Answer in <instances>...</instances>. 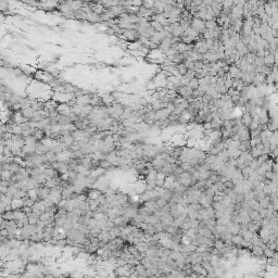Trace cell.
<instances>
[{
  "label": "cell",
  "mask_w": 278,
  "mask_h": 278,
  "mask_svg": "<svg viewBox=\"0 0 278 278\" xmlns=\"http://www.w3.org/2000/svg\"><path fill=\"white\" fill-rule=\"evenodd\" d=\"M190 27H192L196 32L198 33H202L204 29H205V26H204V21L199 19V17H192L190 23Z\"/></svg>",
  "instance_id": "6da1fadb"
},
{
  "label": "cell",
  "mask_w": 278,
  "mask_h": 278,
  "mask_svg": "<svg viewBox=\"0 0 278 278\" xmlns=\"http://www.w3.org/2000/svg\"><path fill=\"white\" fill-rule=\"evenodd\" d=\"M228 74H229V76L231 77V78H234V79H239V78H241V76H242V72L240 71L239 69L235 65V64H231V65L229 66Z\"/></svg>",
  "instance_id": "7a4b0ae2"
},
{
  "label": "cell",
  "mask_w": 278,
  "mask_h": 278,
  "mask_svg": "<svg viewBox=\"0 0 278 278\" xmlns=\"http://www.w3.org/2000/svg\"><path fill=\"white\" fill-rule=\"evenodd\" d=\"M171 114V112H169V110L166 109V108H161V109H159L155 111V119L158 120H165V119H167L169 117V115Z\"/></svg>",
  "instance_id": "3957f363"
},
{
  "label": "cell",
  "mask_w": 278,
  "mask_h": 278,
  "mask_svg": "<svg viewBox=\"0 0 278 278\" xmlns=\"http://www.w3.org/2000/svg\"><path fill=\"white\" fill-rule=\"evenodd\" d=\"M264 59V64L268 66H273L274 63H276V55H274L272 52H268L267 55L263 57Z\"/></svg>",
  "instance_id": "277c9868"
},
{
  "label": "cell",
  "mask_w": 278,
  "mask_h": 278,
  "mask_svg": "<svg viewBox=\"0 0 278 278\" xmlns=\"http://www.w3.org/2000/svg\"><path fill=\"white\" fill-rule=\"evenodd\" d=\"M240 119H241V123H242V125L249 128L251 122H252V117H251L250 113H249V112H245V113H242V115H241V117H240Z\"/></svg>",
  "instance_id": "5b68a950"
},
{
  "label": "cell",
  "mask_w": 278,
  "mask_h": 278,
  "mask_svg": "<svg viewBox=\"0 0 278 278\" xmlns=\"http://www.w3.org/2000/svg\"><path fill=\"white\" fill-rule=\"evenodd\" d=\"M204 26H205V28H207V29H209V31H213L214 28L217 26V24H216L215 19H213V20L204 21Z\"/></svg>",
  "instance_id": "8992f818"
},
{
  "label": "cell",
  "mask_w": 278,
  "mask_h": 278,
  "mask_svg": "<svg viewBox=\"0 0 278 278\" xmlns=\"http://www.w3.org/2000/svg\"><path fill=\"white\" fill-rule=\"evenodd\" d=\"M150 26H151L155 32H162V31L164 29L163 25H162L160 22H157V21H151V22H150Z\"/></svg>",
  "instance_id": "52a82bcc"
},
{
  "label": "cell",
  "mask_w": 278,
  "mask_h": 278,
  "mask_svg": "<svg viewBox=\"0 0 278 278\" xmlns=\"http://www.w3.org/2000/svg\"><path fill=\"white\" fill-rule=\"evenodd\" d=\"M183 64L186 66L187 70H193L195 71V61L190 60V59H186V60H184Z\"/></svg>",
  "instance_id": "ba28073f"
},
{
  "label": "cell",
  "mask_w": 278,
  "mask_h": 278,
  "mask_svg": "<svg viewBox=\"0 0 278 278\" xmlns=\"http://www.w3.org/2000/svg\"><path fill=\"white\" fill-rule=\"evenodd\" d=\"M241 236H242V238H243V240H245V241L250 242L251 238H252V236H253V233H252V231H250L249 229H247V230H245V231L241 234Z\"/></svg>",
  "instance_id": "9c48e42d"
},
{
  "label": "cell",
  "mask_w": 278,
  "mask_h": 278,
  "mask_svg": "<svg viewBox=\"0 0 278 278\" xmlns=\"http://www.w3.org/2000/svg\"><path fill=\"white\" fill-rule=\"evenodd\" d=\"M183 34H184V29H183V27L180 26V24H179V25H178V26H177V27L173 31L172 35H173L174 37H181V36H183Z\"/></svg>",
  "instance_id": "30bf717a"
},
{
  "label": "cell",
  "mask_w": 278,
  "mask_h": 278,
  "mask_svg": "<svg viewBox=\"0 0 278 278\" xmlns=\"http://www.w3.org/2000/svg\"><path fill=\"white\" fill-rule=\"evenodd\" d=\"M188 85H189L192 89H197V88L199 87V78H197V77L191 78L190 81L188 82Z\"/></svg>",
  "instance_id": "8fae6325"
},
{
  "label": "cell",
  "mask_w": 278,
  "mask_h": 278,
  "mask_svg": "<svg viewBox=\"0 0 278 278\" xmlns=\"http://www.w3.org/2000/svg\"><path fill=\"white\" fill-rule=\"evenodd\" d=\"M201 265L205 269H207V272H211V271H214L213 269V266L211 265V263H210V260H202L201 262Z\"/></svg>",
  "instance_id": "7c38bea8"
},
{
  "label": "cell",
  "mask_w": 278,
  "mask_h": 278,
  "mask_svg": "<svg viewBox=\"0 0 278 278\" xmlns=\"http://www.w3.org/2000/svg\"><path fill=\"white\" fill-rule=\"evenodd\" d=\"M275 252H276V251H274L273 249H271L269 247H266V248L263 249V254L266 256L267 259H268V257H272Z\"/></svg>",
  "instance_id": "4fadbf2b"
},
{
  "label": "cell",
  "mask_w": 278,
  "mask_h": 278,
  "mask_svg": "<svg viewBox=\"0 0 278 278\" xmlns=\"http://www.w3.org/2000/svg\"><path fill=\"white\" fill-rule=\"evenodd\" d=\"M210 174H211V171H202V172H199V179L200 180L207 179Z\"/></svg>",
  "instance_id": "5bb4252c"
},
{
  "label": "cell",
  "mask_w": 278,
  "mask_h": 278,
  "mask_svg": "<svg viewBox=\"0 0 278 278\" xmlns=\"http://www.w3.org/2000/svg\"><path fill=\"white\" fill-rule=\"evenodd\" d=\"M142 7H145L147 9H151L154 7V0H142Z\"/></svg>",
  "instance_id": "9a60e30c"
},
{
  "label": "cell",
  "mask_w": 278,
  "mask_h": 278,
  "mask_svg": "<svg viewBox=\"0 0 278 278\" xmlns=\"http://www.w3.org/2000/svg\"><path fill=\"white\" fill-rule=\"evenodd\" d=\"M213 247H214V248H216L217 250H219V249H222L223 247H225V243H224L223 240L219 238V239L214 240V245H213Z\"/></svg>",
  "instance_id": "2e32d148"
},
{
  "label": "cell",
  "mask_w": 278,
  "mask_h": 278,
  "mask_svg": "<svg viewBox=\"0 0 278 278\" xmlns=\"http://www.w3.org/2000/svg\"><path fill=\"white\" fill-rule=\"evenodd\" d=\"M215 88H216V91H217L219 95L226 93H227V89H228V88L225 87V85H215Z\"/></svg>",
  "instance_id": "e0dca14e"
},
{
  "label": "cell",
  "mask_w": 278,
  "mask_h": 278,
  "mask_svg": "<svg viewBox=\"0 0 278 278\" xmlns=\"http://www.w3.org/2000/svg\"><path fill=\"white\" fill-rule=\"evenodd\" d=\"M253 64L255 66L264 65V59H263V57H256L255 59H254V61H253Z\"/></svg>",
  "instance_id": "ac0fdd59"
},
{
  "label": "cell",
  "mask_w": 278,
  "mask_h": 278,
  "mask_svg": "<svg viewBox=\"0 0 278 278\" xmlns=\"http://www.w3.org/2000/svg\"><path fill=\"white\" fill-rule=\"evenodd\" d=\"M129 5L133 7H138L140 8L142 6V0H129Z\"/></svg>",
  "instance_id": "d6986e66"
},
{
  "label": "cell",
  "mask_w": 278,
  "mask_h": 278,
  "mask_svg": "<svg viewBox=\"0 0 278 278\" xmlns=\"http://www.w3.org/2000/svg\"><path fill=\"white\" fill-rule=\"evenodd\" d=\"M276 174H277V173H273L272 171H266V172H265V174H264V176H265V178H266V179L272 180L273 178H274V176H275Z\"/></svg>",
  "instance_id": "ffe728a7"
},
{
  "label": "cell",
  "mask_w": 278,
  "mask_h": 278,
  "mask_svg": "<svg viewBox=\"0 0 278 278\" xmlns=\"http://www.w3.org/2000/svg\"><path fill=\"white\" fill-rule=\"evenodd\" d=\"M226 75V72L224 71L222 67H219L217 70V77H224Z\"/></svg>",
  "instance_id": "44dd1931"
},
{
  "label": "cell",
  "mask_w": 278,
  "mask_h": 278,
  "mask_svg": "<svg viewBox=\"0 0 278 278\" xmlns=\"http://www.w3.org/2000/svg\"><path fill=\"white\" fill-rule=\"evenodd\" d=\"M205 12H207L209 15H211V17H214V12H213V9L211 8V6H207V9H205Z\"/></svg>",
  "instance_id": "7402d4cb"
},
{
  "label": "cell",
  "mask_w": 278,
  "mask_h": 278,
  "mask_svg": "<svg viewBox=\"0 0 278 278\" xmlns=\"http://www.w3.org/2000/svg\"><path fill=\"white\" fill-rule=\"evenodd\" d=\"M207 75H209V76H213V77L217 76V71H215V70H209V71H207Z\"/></svg>",
  "instance_id": "603a6c76"
},
{
  "label": "cell",
  "mask_w": 278,
  "mask_h": 278,
  "mask_svg": "<svg viewBox=\"0 0 278 278\" xmlns=\"http://www.w3.org/2000/svg\"><path fill=\"white\" fill-rule=\"evenodd\" d=\"M272 171L273 173H277V162H273L272 164Z\"/></svg>",
  "instance_id": "cb8c5ba5"
},
{
  "label": "cell",
  "mask_w": 278,
  "mask_h": 278,
  "mask_svg": "<svg viewBox=\"0 0 278 278\" xmlns=\"http://www.w3.org/2000/svg\"><path fill=\"white\" fill-rule=\"evenodd\" d=\"M213 0H202V3L204 5V6H211V3H212Z\"/></svg>",
  "instance_id": "d4e9b609"
},
{
  "label": "cell",
  "mask_w": 278,
  "mask_h": 278,
  "mask_svg": "<svg viewBox=\"0 0 278 278\" xmlns=\"http://www.w3.org/2000/svg\"><path fill=\"white\" fill-rule=\"evenodd\" d=\"M131 82H133V83L137 82V77L136 76H133V77H131Z\"/></svg>",
  "instance_id": "484cf974"
},
{
  "label": "cell",
  "mask_w": 278,
  "mask_h": 278,
  "mask_svg": "<svg viewBox=\"0 0 278 278\" xmlns=\"http://www.w3.org/2000/svg\"><path fill=\"white\" fill-rule=\"evenodd\" d=\"M214 1H216L218 3H223V0H214Z\"/></svg>",
  "instance_id": "4316f807"
}]
</instances>
